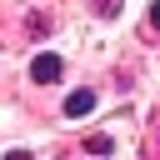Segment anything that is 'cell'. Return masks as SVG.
Wrapping results in <instances>:
<instances>
[{"label":"cell","instance_id":"1","mask_svg":"<svg viewBox=\"0 0 160 160\" xmlns=\"http://www.w3.org/2000/svg\"><path fill=\"white\" fill-rule=\"evenodd\" d=\"M60 70H65V60H60V55H50V50L30 60V80H40V85H55V80H60Z\"/></svg>","mask_w":160,"mask_h":160},{"label":"cell","instance_id":"2","mask_svg":"<svg viewBox=\"0 0 160 160\" xmlns=\"http://www.w3.org/2000/svg\"><path fill=\"white\" fill-rule=\"evenodd\" d=\"M95 110V90H70L65 95V115L70 120H80V115H90Z\"/></svg>","mask_w":160,"mask_h":160},{"label":"cell","instance_id":"3","mask_svg":"<svg viewBox=\"0 0 160 160\" xmlns=\"http://www.w3.org/2000/svg\"><path fill=\"white\" fill-rule=\"evenodd\" d=\"M85 150H90V155H110V150H115V140H110V135H90V140H85Z\"/></svg>","mask_w":160,"mask_h":160},{"label":"cell","instance_id":"4","mask_svg":"<svg viewBox=\"0 0 160 160\" xmlns=\"http://www.w3.org/2000/svg\"><path fill=\"white\" fill-rule=\"evenodd\" d=\"M45 30H50V20H45V15L35 10V15H30V35H45Z\"/></svg>","mask_w":160,"mask_h":160},{"label":"cell","instance_id":"5","mask_svg":"<svg viewBox=\"0 0 160 160\" xmlns=\"http://www.w3.org/2000/svg\"><path fill=\"white\" fill-rule=\"evenodd\" d=\"M150 25H160V0H155V5H150Z\"/></svg>","mask_w":160,"mask_h":160}]
</instances>
